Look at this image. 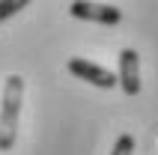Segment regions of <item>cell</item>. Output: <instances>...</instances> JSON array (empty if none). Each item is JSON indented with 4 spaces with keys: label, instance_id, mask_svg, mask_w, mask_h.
<instances>
[{
    "label": "cell",
    "instance_id": "6",
    "mask_svg": "<svg viewBox=\"0 0 158 155\" xmlns=\"http://www.w3.org/2000/svg\"><path fill=\"white\" fill-rule=\"evenodd\" d=\"M131 152H134V137H131V134H119L110 155H131Z\"/></svg>",
    "mask_w": 158,
    "mask_h": 155
},
{
    "label": "cell",
    "instance_id": "2",
    "mask_svg": "<svg viewBox=\"0 0 158 155\" xmlns=\"http://www.w3.org/2000/svg\"><path fill=\"white\" fill-rule=\"evenodd\" d=\"M69 15L81 18V21H96V24L114 27L123 21V9L114 6V3H84V0H75V3H69Z\"/></svg>",
    "mask_w": 158,
    "mask_h": 155
},
{
    "label": "cell",
    "instance_id": "3",
    "mask_svg": "<svg viewBox=\"0 0 158 155\" xmlns=\"http://www.w3.org/2000/svg\"><path fill=\"white\" fill-rule=\"evenodd\" d=\"M116 86L125 95L140 93V57L134 48H123L119 51V72H116Z\"/></svg>",
    "mask_w": 158,
    "mask_h": 155
},
{
    "label": "cell",
    "instance_id": "1",
    "mask_svg": "<svg viewBox=\"0 0 158 155\" xmlns=\"http://www.w3.org/2000/svg\"><path fill=\"white\" fill-rule=\"evenodd\" d=\"M21 102H24V78L9 75L3 84V98H0V152H9L18 140Z\"/></svg>",
    "mask_w": 158,
    "mask_h": 155
},
{
    "label": "cell",
    "instance_id": "4",
    "mask_svg": "<svg viewBox=\"0 0 158 155\" xmlns=\"http://www.w3.org/2000/svg\"><path fill=\"white\" fill-rule=\"evenodd\" d=\"M66 69L78 78V81H87V84H93V86H102V90H110V86H116V75H114V72L102 69V66H96V63H89V60L72 57V60L66 63Z\"/></svg>",
    "mask_w": 158,
    "mask_h": 155
},
{
    "label": "cell",
    "instance_id": "5",
    "mask_svg": "<svg viewBox=\"0 0 158 155\" xmlns=\"http://www.w3.org/2000/svg\"><path fill=\"white\" fill-rule=\"evenodd\" d=\"M21 9H27V0H0V21L18 15Z\"/></svg>",
    "mask_w": 158,
    "mask_h": 155
}]
</instances>
